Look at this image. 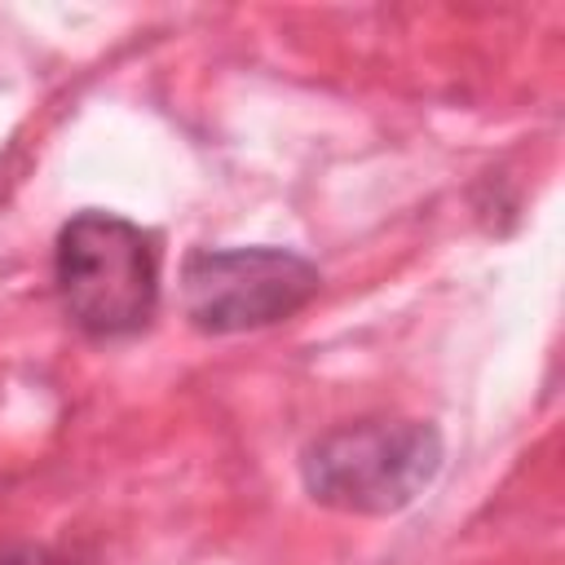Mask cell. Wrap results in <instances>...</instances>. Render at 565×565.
Instances as JSON below:
<instances>
[{
    "instance_id": "cell-1",
    "label": "cell",
    "mask_w": 565,
    "mask_h": 565,
    "mask_svg": "<svg viewBox=\"0 0 565 565\" xmlns=\"http://www.w3.org/2000/svg\"><path fill=\"white\" fill-rule=\"evenodd\" d=\"M53 278L66 318L93 340L141 331L159 309V247L137 221L102 207L75 212L57 230Z\"/></svg>"
},
{
    "instance_id": "cell-2",
    "label": "cell",
    "mask_w": 565,
    "mask_h": 565,
    "mask_svg": "<svg viewBox=\"0 0 565 565\" xmlns=\"http://www.w3.org/2000/svg\"><path fill=\"white\" fill-rule=\"evenodd\" d=\"M441 433L424 419H358L305 446L300 477L313 503L353 516L411 508L441 472Z\"/></svg>"
},
{
    "instance_id": "cell-3",
    "label": "cell",
    "mask_w": 565,
    "mask_h": 565,
    "mask_svg": "<svg viewBox=\"0 0 565 565\" xmlns=\"http://www.w3.org/2000/svg\"><path fill=\"white\" fill-rule=\"evenodd\" d=\"M318 287V265L287 247H199L181 260V309L203 335L274 327L305 309Z\"/></svg>"
}]
</instances>
